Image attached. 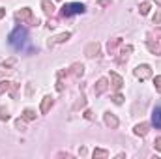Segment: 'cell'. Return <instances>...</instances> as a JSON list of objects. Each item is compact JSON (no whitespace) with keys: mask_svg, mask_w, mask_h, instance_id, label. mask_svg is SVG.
I'll list each match as a JSON object with an SVG mask.
<instances>
[{"mask_svg":"<svg viewBox=\"0 0 161 159\" xmlns=\"http://www.w3.org/2000/svg\"><path fill=\"white\" fill-rule=\"evenodd\" d=\"M152 124L155 127H161V105H155V109L152 113Z\"/></svg>","mask_w":161,"mask_h":159,"instance_id":"cell-4","label":"cell"},{"mask_svg":"<svg viewBox=\"0 0 161 159\" xmlns=\"http://www.w3.org/2000/svg\"><path fill=\"white\" fill-rule=\"evenodd\" d=\"M25 38H26V30L25 28H15L11 34H10V43L15 47V49H21V45L25 43Z\"/></svg>","mask_w":161,"mask_h":159,"instance_id":"cell-1","label":"cell"},{"mask_svg":"<svg viewBox=\"0 0 161 159\" xmlns=\"http://www.w3.org/2000/svg\"><path fill=\"white\" fill-rule=\"evenodd\" d=\"M51 105H52V97H51V95L43 97V103H41V113H43V114L49 111V107H51Z\"/></svg>","mask_w":161,"mask_h":159,"instance_id":"cell-9","label":"cell"},{"mask_svg":"<svg viewBox=\"0 0 161 159\" xmlns=\"http://www.w3.org/2000/svg\"><path fill=\"white\" fill-rule=\"evenodd\" d=\"M99 4L101 6H107V4H109V0H99Z\"/></svg>","mask_w":161,"mask_h":159,"instance_id":"cell-21","label":"cell"},{"mask_svg":"<svg viewBox=\"0 0 161 159\" xmlns=\"http://www.w3.org/2000/svg\"><path fill=\"white\" fill-rule=\"evenodd\" d=\"M150 75H152V71H150V66H139V68L135 69V77H137V79H141V81L148 79Z\"/></svg>","mask_w":161,"mask_h":159,"instance_id":"cell-3","label":"cell"},{"mask_svg":"<svg viewBox=\"0 0 161 159\" xmlns=\"http://www.w3.org/2000/svg\"><path fill=\"white\" fill-rule=\"evenodd\" d=\"M94 157H107L105 150H94Z\"/></svg>","mask_w":161,"mask_h":159,"instance_id":"cell-17","label":"cell"},{"mask_svg":"<svg viewBox=\"0 0 161 159\" xmlns=\"http://www.w3.org/2000/svg\"><path fill=\"white\" fill-rule=\"evenodd\" d=\"M111 79H113V86L116 88V90H120V86H122V77L120 75H116V73H111Z\"/></svg>","mask_w":161,"mask_h":159,"instance_id":"cell-12","label":"cell"},{"mask_svg":"<svg viewBox=\"0 0 161 159\" xmlns=\"http://www.w3.org/2000/svg\"><path fill=\"white\" fill-rule=\"evenodd\" d=\"M105 124L111 126V127H116V126H118V120H116L111 113H107V114H105Z\"/></svg>","mask_w":161,"mask_h":159,"instance_id":"cell-8","label":"cell"},{"mask_svg":"<svg viewBox=\"0 0 161 159\" xmlns=\"http://www.w3.org/2000/svg\"><path fill=\"white\" fill-rule=\"evenodd\" d=\"M97 51H99V43H90V45L86 47V55H88V56H94Z\"/></svg>","mask_w":161,"mask_h":159,"instance_id":"cell-11","label":"cell"},{"mask_svg":"<svg viewBox=\"0 0 161 159\" xmlns=\"http://www.w3.org/2000/svg\"><path fill=\"white\" fill-rule=\"evenodd\" d=\"M105 88H107V81H105V79H99V81H97V86H96V95L103 94Z\"/></svg>","mask_w":161,"mask_h":159,"instance_id":"cell-10","label":"cell"},{"mask_svg":"<svg viewBox=\"0 0 161 159\" xmlns=\"http://www.w3.org/2000/svg\"><path fill=\"white\" fill-rule=\"evenodd\" d=\"M148 10H150V4H148V2H142V4H141V13H142V15H146V13H148Z\"/></svg>","mask_w":161,"mask_h":159,"instance_id":"cell-15","label":"cell"},{"mask_svg":"<svg viewBox=\"0 0 161 159\" xmlns=\"http://www.w3.org/2000/svg\"><path fill=\"white\" fill-rule=\"evenodd\" d=\"M155 2H159V4H161V0H155Z\"/></svg>","mask_w":161,"mask_h":159,"instance_id":"cell-23","label":"cell"},{"mask_svg":"<svg viewBox=\"0 0 161 159\" xmlns=\"http://www.w3.org/2000/svg\"><path fill=\"white\" fill-rule=\"evenodd\" d=\"M146 131H148V124H139L135 127V133L137 135H146Z\"/></svg>","mask_w":161,"mask_h":159,"instance_id":"cell-13","label":"cell"},{"mask_svg":"<svg viewBox=\"0 0 161 159\" xmlns=\"http://www.w3.org/2000/svg\"><path fill=\"white\" fill-rule=\"evenodd\" d=\"M15 17H17V19H21V21H26V19H30V17H32V11H30V8H23L21 11H17V13H15Z\"/></svg>","mask_w":161,"mask_h":159,"instance_id":"cell-6","label":"cell"},{"mask_svg":"<svg viewBox=\"0 0 161 159\" xmlns=\"http://www.w3.org/2000/svg\"><path fill=\"white\" fill-rule=\"evenodd\" d=\"M41 6H43V11H45L47 15H52V13H55V6H52L51 0H41Z\"/></svg>","mask_w":161,"mask_h":159,"instance_id":"cell-7","label":"cell"},{"mask_svg":"<svg viewBox=\"0 0 161 159\" xmlns=\"http://www.w3.org/2000/svg\"><path fill=\"white\" fill-rule=\"evenodd\" d=\"M154 146H155V148H157V150H159V152H161V139H157V140H155V142H154Z\"/></svg>","mask_w":161,"mask_h":159,"instance_id":"cell-20","label":"cell"},{"mask_svg":"<svg viewBox=\"0 0 161 159\" xmlns=\"http://www.w3.org/2000/svg\"><path fill=\"white\" fill-rule=\"evenodd\" d=\"M0 120H10V114L4 107H0Z\"/></svg>","mask_w":161,"mask_h":159,"instance_id":"cell-14","label":"cell"},{"mask_svg":"<svg viewBox=\"0 0 161 159\" xmlns=\"http://www.w3.org/2000/svg\"><path fill=\"white\" fill-rule=\"evenodd\" d=\"M2 15H4V11H2V10H0V17H2Z\"/></svg>","mask_w":161,"mask_h":159,"instance_id":"cell-22","label":"cell"},{"mask_svg":"<svg viewBox=\"0 0 161 159\" xmlns=\"http://www.w3.org/2000/svg\"><path fill=\"white\" fill-rule=\"evenodd\" d=\"M84 6L79 4V2H71V4H66L62 8V15L64 17H71V15H77V13H84Z\"/></svg>","mask_w":161,"mask_h":159,"instance_id":"cell-2","label":"cell"},{"mask_svg":"<svg viewBox=\"0 0 161 159\" xmlns=\"http://www.w3.org/2000/svg\"><path fill=\"white\" fill-rule=\"evenodd\" d=\"M122 99H124V97H122L120 94H116V95H114V103H116V105H120V103H122Z\"/></svg>","mask_w":161,"mask_h":159,"instance_id":"cell-19","label":"cell"},{"mask_svg":"<svg viewBox=\"0 0 161 159\" xmlns=\"http://www.w3.org/2000/svg\"><path fill=\"white\" fill-rule=\"evenodd\" d=\"M25 118H26V120H34V118H36V114H34V111H30V109H26V111H25Z\"/></svg>","mask_w":161,"mask_h":159,"instance_id":"cell-16","label":"cell"},{"mask_svg":"<svg viewBox=\"0 0 161 159\" xmlns=\"http://www.w3.org/2000/svg\"><path fill=\"white\" fill-rule=\"evenodd\" d=\"M71 38V34L69 32H64V34H58V36H55L52 39H49V45L52 47V45H56V43H62V41H66V39H69Z\"/></svg>","mask_w":161,"mask_h":159,"instance_id":"cell-5","label":"cell"},{"mask_svg":"<svg viewBox=\"0 0 161 159\" xmlns=\"http://www.w3.org/2000/svg\"><path fill=\"white\" fill-rule=\"evenodd\" d=\"M154 23H157V24L161 23V11H157V13L154 15Z\"/></svg>","mask_w":161,"mask_h":159,"instance_id":"cell-18","label":"cell"}]
</instances>
